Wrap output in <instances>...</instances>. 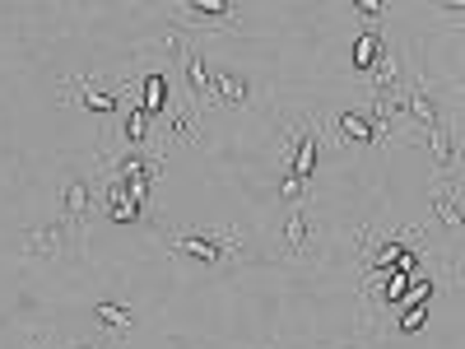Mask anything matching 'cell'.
<instances>
[{"label":"cell","mask_w":465,"mask_h":349,"mask_svg":"<svg viewBox=\"0 0 465 349\" xmlns=\"http://www.w3.org/2000/svg\"><path fill=\"white\" fill-rule=\"evenodd\" d=\"M163 247L196 270H238L247 261V238L238 228H163Z\"/></svg>","instance_id":"1"},{"label":"cell","mask_w":465,"mask_h":349,"mask_svg":"<svg viewBox=\"0 0 465 349\" xmlns=\"http://www.w3.org/2000/svg\"><path fill=\"white\" fill-rule=\"evenodd\" d=\"M322 149H326V140H322V126L312 122V116H298V122H289V140H284V168L280 173H289V177H298V182H307L312 186V177H317V164H322Z\"/></svg>","instance_id":"2"},{"label":"cell","mask_w":465,"mask_h":349,"mask_svg":"<svg viewBox=\"0 0 465 349\" xmlns=\"http://www.w3.org/2000/svg\"><path fill=\"white\" fill-rule=\"evenodd\" d=\"M168 43H173V56H177V70H182V85H186V98H191V107H210V75H214V65L196 52V43L191 37H182V28H173L168 33Z\"/></svg>","instance_id":"3"},{"label":"cell","mask_w":465,"mask_h":349,"mask_svg":"<svg viewBox=\"0 0 465 349\" xmlns=\"http://www.w3.org/2000/svg\"><path fill=\"white\" fill-rule=\"evenodd\" d=\"M61 98L80 103L94 116H112V112H122V103H126L122 85H103V80H94V75H65V80H61Z\"/></svg>","instance_id":"4"},{"label":"cell","mask_w":465,"mask_h":349,"mask_svg":"<svg viewBox=\"0 0 465 349\" xmlns=\"http://www.w3.org/2000/svg\"><path fill=\"white\" fill-rule=\"evenodd\" d=\"M280 252L289 261H307L317 252V219H312V205H293L284 210V228H280Z\"/></svg>","instance_id":"5"},{"label":"cell","mask_w":465,"mask_h":349,"mask_svg":"<svg viewBox=\"0 0 465 349\" xmlns=\"http://www.w3.org/2000/svg\"><path fill=\"white\" fill-rule=\"evenodd\" d=\"M98 173H103V214H107L112 224H140V219H144V210L131 201V191H126V182H122V177H116V168H112L107 154L98 159Z\"/></svg>","instance_id":"6"},{"label":"cell","mask_w":465,"mask_h":349,"mask_svg":"<svg viewBox=\"0 0 465 349\" xmlns=\"http://www.w3.org/2000/svg\"><path fill=\"white\" fill-rule=\"evenodd\" d=\"M331 135H335V145H359V149L381 145L377 122H372L368 112H359V107H340V112L331 116Z\"/></svg>","instance_id":"7"},{"label":"cell","mask_w":465,"mask_h":349,"mask_svg":"<svg viewBox=\"0 0 465 349\" xmlns=\"http://www.w3.org/2000/svg\"><path fill=\"white\" fill-rule=\"evenodd\" d=\"M61 224H74V228H89V219H94V182L89 177H65L61 182Z\"/></svg>","instance_id":"8"},{"label":"cell","mask_w":465,"mask_h":349,"mask_svg":"<svg viewBox=\"0 0 465 349\" xmlns=\"http://www.w3.org/2000/svg\"><path fill=\"white\" fill-rule=\"evenodd\" d=\"M256 89L247 75L238 70H214L210 75V107H228V112H238V107H252Z\"/></svg>","instance_id":"9"},{"label":"cell","mask_w":465,"mask_h":349,"mask_svg":"<svg viewBox=\"0 0 465 349\" xmlns=\"http://www.w3.org/2000/svg\"><path fill=\"white\" fill-rule=\"evenodd\" d=\"M433 219L460 238V173H438V186H433Z\"/></svg>","instance_id":"10"},{"label":"cell","mask_w":465,"mask_h":349,"mask_svg":"<svg viewBox=\"0 0 465 349\" xmlns=\"http://www.w3.org/2000/svg\"><path fill=\"white\" fill-rule=\"evenodd\" d=\"M196 131H201V112L191 107V103H186V107H177V112H168V122H163L159 131H153V135H159V154L168 159V154H173L182 140H186V145L196 140Z\"/></svg>","instance_id":"11"},{"label":"cell","mask_w":465,"mask_h":349,"mask_svg":"<svg viewBox=\"0 0 465 349\" xmlns=\"http://www.w3.org/2000/svg\"><path fill=\"white\" fill-rule=\"evenodd\" d=\"M177 15L186 24H214V28H242L238 10L228 5V0H186V5H177Z\"/></svg>","instance_id":"12"},{"label":"cell","mask_w":465,"mask_h":349,"mask_svg":"<svg viewBox=\"0 0 465 349\" xmlns=\"http://www.w3.org/2000/svg\"><path fill=\"white\" fill-rule=\"evenodd\" d=\"M168 94H173V85H168V75L163 70H149V75H140V94H135V107L149 116H163V107H168Z\"/></svg>","instance_id":"13"},{"label":"cell","mask_w":465,"mask_h":349,"mask_svg":"<svg viewBox=\"0 0 465 349\" xmlns=\"http://www.w3.org/2000/svg\"><path fill=\"white\" fill-rule=\"evenodd\" d=\"M61 247H65V224H61V219L24 233V252H28V256H43V261H47V256H61Z\"/></svg>","instance_id":"14"},{"label":"cell","mask_w":465,"mask_h":349,"mask_svg":"<svg viewBox=\"0 0 465 349\" xmlns=\"http://www.w3.org/2000/svg\"><path fill=\"white\" fill-rule=\"evenodd\" d=\"M94 322L112 335V344H122L135 331V313H131V307H122V303H98L94 307Z\"/></svg>","instance_id":"15"},{"label":"cell","mask_w":465,"mask_h":349,"mask_svg":"<svg viewBox=\"0 0 465 349\" xmlns=\"http://www.w3.org/2000/svg\"><path fill=\"white\" fill-rule=\"evenodd\" d=\"M386 56V43H381V33L377 28H363L359 37H354V70L359 75H372V65Z\"/></svg>","instance_id":"16"},{"label":"cell","mask_w":465,"mask_h":349,"mask_svg":"<svg viewBox=\"0 0 465 349\" xmlns=\"http://www.w3.org/2000/svg\"><path fill=\"white\" fill-rule=\"evenodd\" d=\"M354 15H359V19H368V24L377 28V19L386 15V5H381V0H354Z\"/></svg>","instance_id":"17"},{"label":"cell","mask_w":465,"mask_h":349,"mask_svg":"<svg viewBox=\"0 0 465 349\" xmlns=\"http://www.w3.org/2000/svg\"><path fill=\"white\" fill-rule=\"evenodd\" d=\"M65 349H116V344H98V340H80V344H65Z\"/></svg>","instance_id":"18"},{"label":"cell","mask_w":465,"mask_h":349,"mask_svg":"<svg viewBox=\"0 0 465 349\" xmlns=\"http://www.w3.org/2000/svg\"><path fill=\"white\" fill-rule=\"evenodd\" d=\"M28 349H47V340H43V335H37V340H28Z\"/></svg>","instance_id":"19"}]
</instances>
